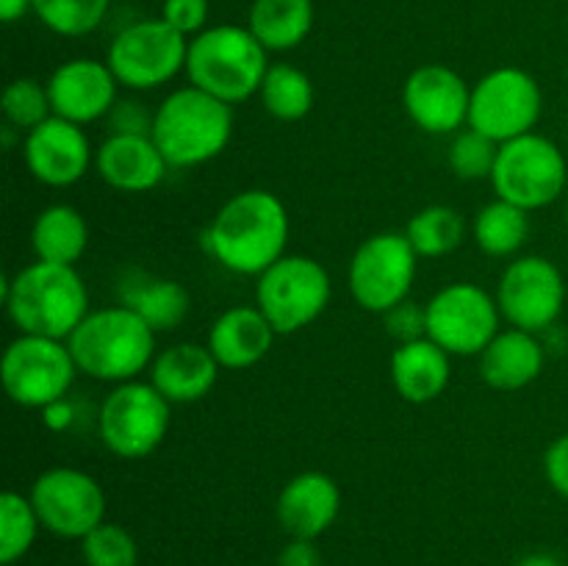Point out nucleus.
Masks as SVG:
<instances>
[{
  "mask_svg": "<svg viewBox=\"0 0 568 566\" xmlns=\"http://www.w3.org/2000/svg\"><path fill=\"white\" fill-rule=\"evenodd\" d=\"M405 236L419 259H442L460 247L466 236V222L449 205H427L410 216Z\"/></svg>",
  "mask_w": 568,
  "mask_h": 566,
  "instance_id": "obj_30",
  "label": "nucleus"
},
{
  "mask_svg": "<svg viewBox=\"0 0 568 566\" xmlns=\"http://www.w3.org/2000/svg\"><path fill=\"white\" fill-rule=\"evenodd\" d=\"M392 383L405 403L425 405L442 397L453 381V355L433 338L397 344L392 353Z\"/></svg>",
  "mask_w": 568,
  "mask_h": 566,
  "instance_id": "obj_24",
  "label": "nucleus"
},
{
  "mask_svg": "<svg viewBox=\"0 0 568 566\" xmlns=\"http://www.w3.org/2000/svg\"><path fill=\"white\" fill-rule=\"evenodd\" d=\"M544 114V92L536 75L521 67H497L471 87L469 128L497 144L536 131Z\"/></svg>",
  "mask_w": 568,
  "mask_h": 566,
  "instance_id": "obj_13",
  "label": "nucleus"
},
{
  "mask_svg": "<svg viewBox=\"0 0 568 566\" xmlns=\"http://www.w3.org/2000/svg\"><path fill=\"white\" fill-rule=\"evenodd\" d=\"M42 422L48 431H55V433L67 431V427L75 422V405H72L67 397L55 400V403L44 405L42 408Z\"/></svg>",
  "mask_w": 568,
  "mask_h": 566,
  "instance_id": "obj_41",
  "label": "nucleus"
},
{
  "mask_svg": "<svg viewBox=\"0 0 568 566\" xmlns=\"http://www.w3.org/2000/svg\"><path fill=\"white\" fill-rule=\"evenodd\" d=\"M28 497L44 530L59 538L81 542L105 522L103 486L83 469L53 466L33 481Z\"/></svg>",
  "mask_w": 568,
  "mask_h": 566,
  "instance_id": "obj_15",
  "label": "nucleus"
},
{
  "mask_svg": "<svg viewBox=\"0 0 568 566\" xmlns=\"http://www.w3.org/2000/svg\"><path fill=\"white\" fill-rule=\"evenodd\" d=\"M425 316L427 338L449 355H480L503 331L497 297L471 281H455L438 289L425 303Z\"/></svg>",
  "mask_w": 568,
  "mask_h": 566,
  "instance_id": "obj_12",
  "label": "nucleus"
},
{
  "mask_svg": "<svg viewBox=\"0 0 568 566\" xmlns=\"http://www.w3.org/2000/svg\"><path fill=\"white\" fill-rule=\"evenodd\" d=\"M111 0H33V14L48 31L78 39L100 28Z\"/></svg>",
  "mask_w": 568,
  "mask_h": 566,
  "instance_id": "obj_32",
  "label": "nucleus"
},
{
  "mask_svg": "<svg viewBox=\"0 0 568 566\" xmlns=\"http://www.w3.org/2000/svg\"><path fill=\"white\" fill-rule=\"evenodd\" d=\"M155 111L148 109V103L131 98H120L114 109L109 111V133H122V137H153Z\"/></svg>",
  "mask_w": 568,
  "mask_h": 566,
  "instance_id": "obj_36",
  "label": "nucleus"
},
{
  "mask_svg": "<svg viewBox=\"0 0 568 566\" xmlns=\"http://www.w3.org/2000/svg\"><path fill=\"white\" fill-rule=\"evenodd\" d=\"M48 92L53 117L87 128L109 117L120 100V81L105 61L70 59L50 72Z\"/></svg>",
  "mask_w": 568,
  "mask_h": 566,
  "instance_id": "obj_18",
  "label": "nucleus"
},
{
  "mask_svg": "<svg viewBox=\"0 0 568 566\" xmlns=\"http://www.w3.org/2000/svg\"><path fill=\"white\" fill-rule=\"evenodd\" d=\"M480 377L497 392H519L527 388L547 364V350H544L538 333L508 327L491 338L480 355Z\"/></svg>",
  "mask_w": 568,
  "mask_h": 566,
  "instance_id": "obj_23",
  "label": "nucleus"
},
{
  "mask_svg": "<svg viewBox=\"0 0 568 566\" xmlns=\"http://www.w3.org/2000/svg\"><path fill=\"white\" fill-rule=\"evenodd\" d=\"M566 225H568V198H566Z\"/></svg>",
  "mask_w": 568,
  "mask_h": 566,
  "instance_id": "obj_44",
  "label": "nucleus"
},
{
  "mask_svg": "<svg viewBox=\"0 0 568 566\" xmlns=\"http://www.w3.org/2000/svg\"><path fill=\"white\" fill-rule=\"evenodd\" d=\"M568 286L564 272L547 255H519L497 283L499 314L510 327L544 333L560 320Z\"/></svg>",
  "mask_w": 568,
  "mask_h": 566,
  "instance_id": "obj_14",
  "label": "nucleus"
},
{
  "mask_svg": "<svg viewBox=\"0 0 568 566\" xmlns=\"http://www.w3.org/2000/svg\"><path fill=\"white\" fill-rule=\"evenodd\" d=\"M568 164L558 144L544 133H525L499 144L491 186L499 200L538 211L552 205L566 192Z\"/></svg>",
  "mask_w": 568,
  "mask_h": 566,
  "instance_id": "obj_9",
  "label": "nucleus"
},
{
  "mask_svg": "<svg viewBox=\"0 0 568 566\" xmlns=\"http://www.w3.org/2000/svg\"><path fill=\"white\" fill-rule=\"evenodd\" d=\"M277 566H322V553L316 542L308 538H292L277 555Z\"/></svg>",
  "mask_w": 568,
  "mask_h": 566,
  "instance_id": "obj_40",
  "label": "nucleus"
},
{
  "mask_svg": "<svg viewBox=\"0 0 568 566\" xmlns=\"http://www.w3.org/2000/svg\"><path fill=\"white\" fill-rule=\"evenodd\" d=\"M81 555L87 566H136L139 544L131 530L116 522H103L81 538Z\"/></svg>",
  "mask_w": 568,
  "mask_h": 566,
  "instance_id": "obj_35",
  "label": "nucleus"
},
{
  "mask_svg": "<svg viewBox=\"0 0 568 566\" xmlns=\"http://www.w3.org/2000/svg\"><path fill=\"white\" fill-rule=\"evenodd\" d=\"M220 372L222 366L209 344L178 342L155 353L148 381L172 405H192L214 392Z\"/></svg>",
  "mask_w": 568,
  "mask_h": 566,
  "instance_id": "obj_20",
  "label": "nucleus"
},
{
  "mask_svg": "<svg viewBox=\"0 0 568 566\" xmlns=\"http://www.w3.org/2000/svg\"><path fill=\"white\" fill-rule=\"evenodd\" d=\"M314 17V0H253L247 28L270 53H286L308 39Z\"/></svg>",
  "mask_w": 568,
  "mask_h": 566,
  "instance_id": "obj_27",
  "label": "nucleus"
},
{
  "mask_svg": "<svg viewBox=\"0 0 568 566\" xmlns=\"http://www.w3.org/2000/svg\"><path fill=\"white\" fill-rule=\"evenodd\" d=\"M186 59L189 39L161 17L136 20L116 31L105 53V64L111 67L120 87L131 92L166 87L186 72Z\"/></svg>",
  "mask_w": 568,
  "mask_h": 566,
  "instance_id": "obj_8",
  "label": "nucleus"
},
{
  "mask_svg": "<svg viewBox=\"0 0 568 566\" xmlns=\"http://www.w3.org/2000/svg\"><path fill=\"white\" fill-rule=\"evenodd\" d=\"M94 170L105 186L125 194H142L164 181L170 164L153 137L109 133V139L94 150Z\"/></svg>",
  "mask_w": 568,
  "mask_h": 566,
  "instance_id": "obj_21",
  "label": "nucleus"
},
{
  "mask_svg": "<svg viewBox=\"0 0 568 566\" xmlns=\"http://www.w3.org/2000/svg\"><path fill=\"white\" fill-rule=\"evenodd\" d=\"M161 20L170 22L186 39L197 37L209 28V0H164Z\"/></svg>",
  "mask_w": 568,
  "mask_h": 566,
  "instance_id": "obj_38",
  "label": "nucleus"
},
{
  "mask_svg": "<svg viewBox=\"0 0 568 566\" xmlns=\"http://www.w3.org/2000/svg\"><path fill=\"white\" fill-rule=\"evenodd\" d=\"M277 331L258 305L222 311L209 331V350L222 370H250L270 355Z\"/></svg>",
  "mask_w": 568,
  "mask_h": 566,
  "instance_id": "obj_22",
  "label": "nucleus"
},
{
  "mask_svg": "<svg viewBox=\"0 0 568 566\" xmlns=\"http://www.w3.org/2000/svg\"><path fill=\"white\" fill-rule=\"evenodd\" d=\"M0 109H3L6 125L20 133L33 131V128L53 117L48 83L37 81V78H17L6 87Z\"/></svg>",
  "mask_w": 568,
  "mask_h": 566,
  "instance_id": "obj_33",
  "label": "nucleus"
},
{
  "mask_svg": "<svg viewBox=\"0 0 568 566\" xmlns=\"http://www.w3.org/2000/svg\"><path fill=\"white\" fill-rule=\"evenodd\" d=\"M383 322H386L388 336L394 338L397 344H408L416 342V338L427 336V316H425V305L414 303V300H403L399 305H394L392 311L383 314Z\"/></svg>",
  "mask_w": 568,
  "mask_h": 566,
  "instance_id": "obj_37",
  "label": "nucleus"
},
{
  "mask_svg": "<svg viewBox=\"0 0 568 566\" xmlns=\"http://www.w3.org/2000/svg\"><path fill=\"white\" fill-rule=\"evenodd\" d=\"M28 172L50 189H67L94 166V148L83 125L50 117L22 139Z\"/></svg>",
  "mask_w": 568,
  "mask_h": 566,
  "instance_id": "obj_17",
  "label": "nucleus"
},
{
  "mask_svg": "<svg viewBox=\"0 0 568 566\" xmlns=\"http://www.w3.org/2000/svg\"><path fill=\"white\" fill-rule=\"evenodd\" d=\"M78 372L103 383L136 381L155 358V331L128 305L94 309L67 338Z\"/></svg>",
  "mask_w": 568,
  "mask_h": 566,
  "instance_id": "obj_3",
  "label": "nucleus"
},
{
  "mask_svg": "<svg viewBox=\"0 0 568 566\" xmlns=\"http://www.w3.org/2000/svg\"><path fill=\"white\" fill-rule=\"evenodd\" d=\"M544 475L549 486L568 499V433L555 438L544 453Z\"/></svg>",
  "mask_w": 568,
  "mask_h": 566,
  "instance_id": "obj_39",
  "label": "nucleus"
},
{
  "mask_svg": "<svg viewBox=\"0 0 568 566\" xmlns=\"http://www.w3.org/2000/svg\"><path fill=\"white\" fill-rule=\"evenodd\" d=\"M416 270H419V255L410 247L405 233H375L364 239L349 259V294L364 311L386 314L410 297Z\"/></svg>",
  "mask_w": 568,
  "mask_h": 566,
  "instance_id": "obj_11",
  "label": "nucleus"
},
{
  "mask_svg": "<svg viewBox=\"0 0 568 566\" xmlns=\"http://www.w3.org/2000/svg\"><path fill=\"white\" fill-rule=\"evenodd\" d=\"M292 220L270 189H244L227 198L205 228V250L220 266L236 275L258 277L286 255Z\"/></svg>",
  "mask_w": 568,
  "mask_h": 566,
  "instance_id": "obj_1",
  "label": "nucleus"
},
{
  "mask_svg": "<svg viewBox=\"0 0 568 566\" xmlns=\"http://www.w3.org/2000/svg\"><path fill=\"white\" fill-rule=\"evenodd\" d=\"M233 105L203 89L178 87L155 105L153 142L175 170L209 164L225 153L233 137Z\"/></svg>",
  "mask_w": 568,
  "mask_h": 566,
  "instance_id": "obj_4",
  "label": "nucleus"
},
{
  "mask_svg": "<svg viewBox=\"0 0 568 566\" xmlns=\"http://www.w3.org/2000/svg\"><path fill=\"white\" fill-rule=\"evenodd\" d=\"M172 422V403L150 381L116 383L98 411V436L111 455L148 458L161 447Z\"/></svg>",
  "mask_w": 568,
  "mask_h": 566,
  "instance_id": "obj_6",
  "label": "nucleus"
},
{
  "mask_svg": "<svg viewBox=\"0 0 568 566\" xmlns=\"http://www.w3.org/2000/svg\"><path fill=\"white\" fill-rule=\"evenodd\" d=\"M33 11V0H0V20L3 22H17L22 17Z\"/></svg>",
  "mask_w": 568,
  "mask_h": 566,
  "instance_id": "obj_42",
  "label": "nucleus"
},
{
  "mask_svg": "<svg viewBox=\"0 0 568 566\" xmlns=\"http://www.w3.org/2000/svg\"><path fill=\"white\" fill-rule=\"evenodd\" d=\"M471 236L480 253L491 259H514L530 236V211L508 200H491L477 211L471 222Z\"/></svg>",
  "mask_w": 568,
  "mask_h": 566,
  "instance_id": "obj_28",
  "label": "nucleus"
},
{
  "mask_svg": "<svg viewBox=\"0 0 568 566\" xmlns=\"http://www.w3.org/2000/svg\"><path fill=\"white\" fill-rule=\"evenodd\" d=\"M6 314L20 333L48 338L72 336L89 314V289L75 266L31 261L3 283Z\"/></svg>",
  "mask_w": 568,
  "mask_h": 566,
  "instance_id": "obj_2",
  "label": "nucleus"
},
{
  "mask_svg": "<svg viewBox=\"0 0 568 566\" xmlns=\"http://www.w3.org/2000/svg\"><path fill=\"white\" fill-rule=\"evenodd\" d=\"M266 114L281 122H300L314 109V81L300 67L277 61L266 70L258 92Z\"/></svg>",
  "mask_w": 568,
  "mask_h": 566,
  "instance_id": "obj_29",
  "label": "nucleus"
},
{
  "mask_svg": "<svg viewBox=\"0 0 568 566\" xmlns=\"http://www.w3.org/2000/svg\"><path fill=\"white\" fill-rule=\"evenodd\" d=\"M342 511V492L327 472H300L281 488L275 514L286 536L316 542L333 527Z\"/></svg>",
  "mask_w": 568,
  "mask_h": 566,
  "instance_id": "obj_19",
  "label": "nucleus"
},
{
  "mask_svg": "<svg viewBox=\"0 0 568 566\" xmlns=\"http://www.w3.org/2000/svg\"><path fill=\"white\" fill-rule=\"evenodd\" d=\"M122 305L136 311L155 333L175 331L189 316L192 300L178 281L170 277H153L144 272H128L120 283Z\"/></svg>",
  "mask_w": 568,
  "mask_h": 566,
  "instance_id": "obj_25",
  "label": "nucleus"
},
{
  "mask_svg": "<svg viewBox=\"0 0 568 566\" xmlns=\"http://www.w3.org/2000/svg\"><path fill=\"white\" fill-rule=\"evenodd\" d=\"M331 275L311 255L286 253L255 277V305L264 311L277 336L314 325L331 305Z\"/></svg>",
  "mask_w": 568,
  "mask_h": 566,
  "instance_id": "obj_7",
  "label": "nucleus"
},
{
  "mask_svg": "<svg viewBox=\"0 0 568 566\" xmlns=\"http://www.w3.org/2000/svg\"><path fill=\"white\" fill-rule=\"evenodd\" d=\"M499 144L494 139H488L486 133L475 131V128H460L458 133H453V142H449V170L455 172V178L460 181H491L494 164H497Z\"/></svg>",
  "mask_w": 568,
  "mask_h": 566,
  "instance_id": "obj_34",
  "label": "nucleus"
},
{
  "mask_svg": "<svg viewBox=\"0 0 568 566\" xmlns=\"http://www.w3.org/2000/svg\"><path fill=\"white\" fill-rule=\"evenodd\" d=\"M78 366L61 338L20 333L6 347L0 361V381L11 403L42 411L44 405L67 397L75 383Z\"/></svg>",
  "mask_w": 568,
  "mask_h": 566,
  "instance_id": "obj_10",
  "label": "nucleus"
},
{
  "mask_svg": "<svg viewBox=\"0 0 568 566\" xmlns=\"http://www.w3.org/2000/svg\"><path fill=\"white\" fill-rule=\"evenodd\" d=\"M403 105L410 122L433 137L469 125L471 87L447 64H422L405 78Z\"/></svg>",
  "mask_w": 568,
  "mask_h": 566,
  "instance_id": "obj_16",
  "label": "nucleus"
},
{
  "mask_svg": "<svg viewBox=\"0 0 568 566\" xmlns=\"http://www.w3.org/2000/svg\"><path fill=\"white\" fill-rule=\"evenodd\" d=\"M39 527L42 522L31 497L20 492L0 494V564L11 566L26 558L37 542Z\"/></svg>",
  "mask_w": 568,
  "mask_h": 566,
  "instance_id": "obj_31",
  "label": "nucleus"
},
{
  "mask_svg": "<svg viewBox=\"0 0 568 566\" xmlns=\"http://www.w3.org/2000/svg\"><path fill=\"white\" fill-rule=\"evenodd\" d=\"M89 247V225L75 205L55 203L37 214L31 225V250L37 261L75 266Z\"/></svg>",
  "mask_w": 568,
  "mask_h": 566,
  "instance_id": "obj_26",
  "label": "nucleus"
},
{
  "mask_svg": "<svg viewBox=\"0 0 568 566\" xmlns=\"http://www.w3.org/2000/svg\"><path fill=\"white\" fill-rule=\"evenodd\" d=\"M516 566H564V560H558L549 553H530L525 555V558H519V564Z\"/></svg>",
  "mask_w": 568,
  "mask_h": 566,
  "instance_id": "obj_43",
  "label": "nucleus"
},
{
  "mask_svg": "<svg viewBox=\"0 0 568 566\" xmlns=\"http://www.w3.org/2000/svg\"><path fill=\"white\" fill-rule=\"evenodd\" d=\"M270 50L244 26H211L189 39L186 78L192 87L239 105L261 92Z\"/></svg>",
  "mask_w": 568,
  "mask_h": 566,
  "instance_id": "obj_5",
  "label": "nucleus"
}]
</instances>
